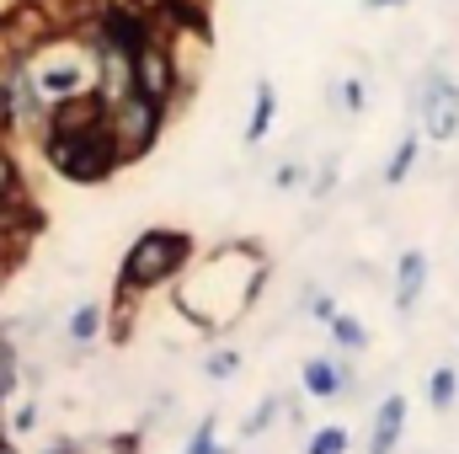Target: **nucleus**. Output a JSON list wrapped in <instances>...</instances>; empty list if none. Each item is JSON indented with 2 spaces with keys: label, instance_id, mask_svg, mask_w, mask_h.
Instances as JSON below:
<instances>
[{
  "label": "nucleus",
  "instance_id": "obj_1",
  "mask_svg": "<svg viewBox=\"0 0 459 454\" xmlns=\"http://www.w3.org/2000/svg\"><path fill=\"white\" fill-rule=\"evenodd\" d=\"M267 284V251L256 240H225L204 251L182 284H177V316H187L198 332H230Z\"/></svg>",
  "mask_w": 459,
  "mask_h": 454
},
{
  "label": "nucleus",
  "instance_id": "obj_2",
  "mask_svg": "<svg viewBox=\"0 0 459 454\" xmlns=\"http://www.w3.org/2000/svg\"><path fill=\"white\" fill-rule=\"evenodd\" d=\"M43 155L59 177L70 182H108L117 166V144L113 128H108V102L91 92V97H75V102H59L48 118V139H43Z\"/></svg>",
  "mask_w": 459,
  "mask_h": 454
},
{
  "label": "nucleus",
  "instance_id": "obj_3",
  "mask_svg": "<svg viewBox=\"0 0 459 454\" xmlns=\"http://www.w3.org/2000/svg\"><path fill=\"white\" fill-rule=\"evenodd\" d=\"M193 262H198V246H193L187 230H171V225L144 230V235H134V246H128L123 262H117V294L144 300L150 289L177 284Z\"/></svg>",
  "mask_w": 459,
  "mask_h": 454
},
{
  "label": "nucleus",
  "instance_id": "obj_4",
  "mask_svg": "<svg viewBox=\"0 0 459 454\" xmlns=\"http://www.w3.org/2000/svg\"><path fill=\"white\" fill-rule=\"evenodd\" d=\"M27 70H32V81L43 86L48 108H59V102H75V97H91V92H97V48H91V38H75V32H65V38L43 43V48L27 59Z\"/></svg>",
  "mask_w": 459,
  "mask_h": 454
},
{
  "label": "nucleus",
  "instance_id": "obj_5",
  "mask_svg": "<svg viewBox=\"0 0 459 454\" xmlns=\"http://www.w3.org/2000/svg\"><path fill=\"white\" fill-rule=\"evenodd\" d=\"M166 118H171V113H166L160 102H150L144 92H139V97H128V102H117V108H108V128H113L117 161H123V166L144 161V155L155 150V139H160Z\"/></svg>",
  "mask_w": 459,
  "mask_h": 454
},
{
  "label": "nucleus",
  "instance_id": "obj_6",
  "mask_svg": "<svg viewBox=\"0 0 459 454\" xmlns=\"http://www.w3.org/2000/svg\"><path fill=\"white\" fill-rule=\"evenodd\" d=\"M139 92L150 102H160L166 113L187 108V92H182V75H177V59L166 48L160 22H144V32H139Z\"/></svg>",
  "mask_w": 459,
  "mask_h": 454
},
{
  "label": "nucleus",
  "instance_id": "obj_7",
  "mask_svg": "<svg viewBox=\"0 0 459 454\" xmlns=\"http://www.w3.org/2000/svg\"><path fill=\"white\" fill-rule=\"evenodd\" d=\"M160 32H166V48H171V59H177V75H182V92H187V102H193V92H198V81H204V70H209V54H214V43H209V22H187V16H160Z\"/></svg>",
  "mask_w": 459,
  "mask_h": 454
},
{
  "label": "nucleus",
  "instance_id": "obj_8",
  "mask_svg": "<svg viewBox=\"0 0 459 454\" xmlns=\"http://www.w3.org/2000/svg\"><path fill=\"white\" fill-rule=\"evenodd\" d=\"M38 230H43V209H38L32 198H16V204L0 209V278L16 273V267L27 262Z\"/></svg>",
  "mask_w": 459,
  "mask_h": 454
},
{
  "label": "nucleus",
  "instance_id": "obj_9",
  "mask_svg": "<svg viewBox=\"0 0 459 454\" xmlns=\"http://www.w3.org/2000/svg\"><path fill=\"white\" fill-rule=\"evenodd\" d=\"M417 113H422V134H433L438 144L459 134V86L449 75H428L422 81V97H417Z\"/></svg>",
  "mask_w": 459,
  "mask_h": 454
},
{
  "label": "nucleus",
  "instance_id": "obj_10",
  "mask_svg": "<svg viewBox=\"0 0 459 454\" xmlns=\"http://www.w3.org/2000/svg\"><path fill=\"white\" fill-rule=\"evenodd\" d=\"M406 433V396H385L374 412V433H368V454H395Z\"/></svg>",
  "mask_w": 459,
  "mask_h": 454
},
{
  "label": "nucleus",
  "instance_id": "obj_11",
  "mask_svg": "<svg viewBox=\"0 0 459 454\" xmlns=\"http://www.w3.org/2000/svg\"><path fill=\"white\" fill-rule=\"evenodd\" d=\"M428 289V251H401L395 262V310H411Z\"/></svg>",
  "mask_w": 459,
  "mask_h": 454
},
{
  "label": "nucleus",
  "instance_id": "obj_12",
  "mask_svg": "<svg viewBox=\"0 0 459 454\" xmlns=\"http://www.w3.org/2000/svg\"><path fill=\"white\" fill-rule=\"evenodd\" d=\"M347 380H352V374H347L337 358H310V363H305V390H310L316 401H326V396H342Z\"/></svg>",
  "mask_w": 459,
  "mask_h": 454
},
{
  "label": "nucleus",
  "instance_id": "obj_13",
  "mask_svg": "<svg viewBox=\"0 0 459 454\" xmlns=\"http://www.w3.org/2000/svg\"><path fill=\"white\" fill-rule=\"evenodd\" d=\"M417 139H422V134H417V128H406V134H401V144L390 150V161H385V182H390V188H401V182L411 177V166H417Z\"/></svg>",
  "mask_w": 459,
  "mask_h": 454
},
{
  "label": "nucleus",
  "instance_id": "obj_14",
  "mask_svg": "<svg viewBox=\"0 0 459 454\" xmlns=\"http://www.w3.org/2000/svg\"><path fill=\"white\" fill-rule=\"evenodd\" d=\"M273 113H278V97H273V86H256L251 123H246V144H262V139H267V128H273Z\"/></svg>",
  "mask_w": 459,
  "mask_h": 454
},
{
  "label": "nucleus",
  "instance_id": "obj_15",
  "mask_svg": "<svg viewBox=\"0 0 459 454\" xmlns=\"http://www.w3.org/2000/svg\"><path fill=\"white\" fill-rule=\"evenodd\" d=\"M102 327H108V310H102L97 300H86V305L70 316V342H97L102 337Z\"/></svg>",
  "mask_w": 459,
  "mask_h": 454
},
{
  "label": "nucleus",
  "instance_id": "obj_16",
  "mask_svg": "<svg viewBox=\"0 0 459 454\" xmlns=\"http://www.w3.org/2000/svg\"><path fill=\"white\" fill-rule=\"evenodd\" d=\"M16 198H27V188H22V161L5 150V139H0V209L5 204H16Z\"/></svg>",
  "mask_w": 459,
  "mask_h": 454
},
{
  "label": "nucleus",
  "instance_id": "obj_17",
  "mask_svg": "<svg viewBox=\"0 0 459 454\" xmlns=\"http://www.w3.org/2000/svg\"><path fill=\"white\" fill-rule=\"evenodd\" d=\"M455 396H459V374L444 363V369H433L428 374V401H433V412H449L455 406Z\"/></svg>",
  "mask_w": 459,
  "mask_h": 454
},
{
  "label": "nucleus",
  "instance_id": "obj_18",
  "mask_svg": "<svg viewBox=\"0 0 459 454\" xmlns=\"http://www.w3.org/2000/svg\"><path fill=\"white\" fill-rule=\"evenodd\" d=\"M332 337H337V347H347V353L368 347V332H363V321H358V316H337V321H332Z\"/></svg>",
  "mask_w": 459,
  "mask_h": 454
},
{
  "label": "nucleus",
  "instance_id": "obj_19",
  "mask_svg": "<svg viewBox=\"0 0 459 454\" xmlns=\"http://www.w3.org/2000/svg\"><path fill=\"white\" fill-rule=\"evenodd\" d=\"M310 454H347V428H316L310 433Z\"/></svg>",
  "mask_w": 459,
  "mask_h": 454
},
{
  "label": "nucleus",
  "instance_id": "obj_20",
  "mask_svg": "<svg viewBox=\"0 0 459 454\" xmlns=\"http://www.w3.org/2000/svg\"><path fill=\"white\" fill-rule=\"evenodd\" d=\"M187 454H230V450H220V439H214V417L198 423V433L187 439Z\"/></svg>",
  "mask_w": 459,
  "mask_h": 454
},
{
  "label": "nucleus",
  "instance_id": "obj_21",
  "mask_svg": "<svg viewBox=\"0 0 459 454\" xmlns=\"http://www.w3.org/2000/svg\"><path fill=\"white\" fill-rule=\"evenodd\" d=\"M235 369H240V353H235V347H220V353H209V369H204V374H209V380H230Z\"/></svg>",
  "mask_w": 459,
  "mask_h": 454
},
{
  "label": "nucleus",
  "instance_id": "obj_22",
  "mask_svg": "<svg viewBox=\"0 0 459 454\" xmlns=\"http://www.w3.org/2000/svg\"><path fill=\"white\" fill-rule=\"evenodd\" d=\"M363 102H368L363 81H342V108H347V113H363Z\"/></svg>",
  "mask_w": 459,
  "mask_h": 454
},
{
  "label": "nucleus",
  "instance_id": "obj_23",
  "mask_svg": "<svg viewBox=\"0 0 459 454\" xmlns=\"http://www.w3.org/2000/svg\"><path fill=\"white\" fill-rule=\"evenodd\" d=\"M310 316L332 327V321H337V305H332V294H310Z\"/></svg>",
  "mask_w": 459,
  "mask_h": 454
},
{
  "label": "nucleus",
  "instance_id": "obj_24",
  "mask_svg": "<svg viewBox=\"0 0 459 454\" xmlns=\"http://www.w3.org/2000/svg\"><path fill=\"white\" fill-rule=\"evenodd\" d=\"M0 139H11V102H5V70H0Z\"/></svg>",
  "mask_w": 459,
  "mask_h": 454
},
{
  "label": "nucleus",
  "instance_id": "obj_25",
  "mask_svg": "<svg viewBox=\"0 0 459 454\" xmlns=\"http://www.w3.org/2000/svg\"><path fill=\"white\" fill-rule=\"evenodd\" d=\"M273 182H278V188H294V182H299V166H283V171H278Z\"/></svg>",
  "mask_w": 459,
  "mask_h": 454
},
{
  "label": "nucleus",
  "instance_id": "obj_26",
  "mask_svg": "<svg viewBox=\"0 0 459 454\" xmlns=\"http://www.w3.org/2000/svg\"><path fill=\"white\" fill-rule=\"evenodd\" d=\"M390 5H401V0H368V11H390Z\"/></svg>",
  "mask_w": 459,
  "mask_h": 454
},
{
  "label": "nucleus",
  "instance_id": "obj_27",
  "mask_svg": "<svg viewBox=\"0 0 459 454\" xmlns=\"http://www.w3.org/2000/svg\"><path fill=\"white\" fill-rule=\"evenodd\" d=\"M0 454H22V450H16V444H11V439H0Z\"/></svg>",
  "mask_w": 459,
  "mask_h": 454
},
{
  "label": "nucleus",
  "instance_id": "obj_28",
  "mask_svg": "<svg viewBox=\"0 0 459 454\" xmlns=\"http://www.w3.org/2000/svg\"><path fill=\"white\" fill-rule=\"evenodd\" d=\"M48 454H70V450H48Z\"/></svg>",
  "mask_w": 459,
  "mask_h": 454
}]
</instances>
